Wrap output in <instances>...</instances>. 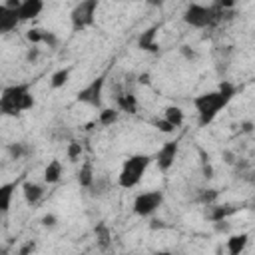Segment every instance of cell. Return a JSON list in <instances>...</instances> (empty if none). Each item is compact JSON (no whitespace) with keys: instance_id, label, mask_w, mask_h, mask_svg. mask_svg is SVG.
I'll return each instance as SVG.
<instances>
[{"instance_id":"cell-16","label":"cell","mask_w":255,"mask_h":255,"mask_svg":"<svg viewBox=\"0 0 255 255\" xmlns=\"http://www.w3.org/2000/svg\"><path fill=\"white\" fill-rule=\"evenodd\" d=\"M16 185H18V181H10V183L0 185V211L2 213H6L10 209V203H12V195H14Z\"/></svg>"},{"instance_id":"cell-12","label":"cell","mask_w":255,"mask_h":255,"mask_svg":"<svg viewBox=\"0 0 255 255\" xmlns=\"http://www.w3.org/2000/svg\"><path fill=\"white\" fill-rule=\"evenodd\" d=\"M22 195H24L28 205H36L44 197V187L40 183H34V181H24L22 183Z\"/></svg>"},{"instance_id":"cell-13","label":"cell","mask_w":255,"mask_h":255,"mask_svg":"<svg viewBox=\"0 0 255 255\" xmlns=\"http://www.w3.org/2000/svg\"><path fill=\"white\" fill-rule=\"evenodd\" d=\"M96 181V175H94V165L90 159H84V163L80 165V171H78V183L82 187H92Z\"/></svg>"},{"instance_id":"cell-3","label":"cell","mask_w":255,"mask_h":255,"mask_svg":"<svg viewBox=\"0 0 255 255\" xmlns=\"http://www.w3.org/2000/svg\"><path fill=\"white\" fill-rule=\"evenodd\" d=\"M149 163H151V157H149L147 153L129 155V157L122 163V169H120V175H118L120 187H124V189H133L135 185H139V181L143 179V175H145Z\"/></svg>"},{"instance_id":"cell-1","label":"cell","mask_w":255,"mask_h":255,"mask_svg":"<svg viewBox=\"0 0 255 255\" xmlns=\"http://www.w3.org/2000/svg\"><path fill=\"white\" fill-rule=\"evenodd\" d=\"M235 94H237V88L231 82H221L215 90H209V92L195 96L193 106H195V112L199 118V126L211 124L217 118V114L229 106V102L235 98Z\"/></svg>"},{"instance_id":"cell-17","label":"cell","mask_w":255,"mask_h":255,"mask_svg":"<svg viewBox=\"0 0 255 255\" xmlns=\"http://www.w3.org/2000/svg\"><path fill=\"white\" fill-rule=\"evenodd\" d=\"M163 118H165L173 128H181L183 122H185V114H183V110H181L179 106H167V108L163 110Z\"/></svg>"},{"instance_id":"cell-4","label":"cell","mask_w":255,"mask_h":255,"mask_svg":"<svg viewBox=\"0 0 255 255\" xmlns=\"http://www.w3.org/2000/svg\"><path fill=\"white\" fill-rule=\"evenodd\" d=\"M219 16H221V6H205L199 2H191L183 10V22L197 30L213 26L219 20Z\"/></svg>"},{"instance_id":"cell-9","label":"cell","mask_w":255,"mask_h":255,"mask_svg":"<svg viewBox=\"0 0 255 255\" xmlns=\"http://www.w3.org/2000/svg\"><path fill=\"white\" fill-rule=\"evenodd\" d=\"M20 22H22V20H20L18 8H10V6H6V4L0 6V32H2V34L12 32Z\"/></svg>"},{"instance_id":"cell-11","label":"cell","mask_w":255,"mask_h":255,"mask_svg":"<svg viewBox=\"0 0 255 255\" xmlns=\"http://www.w3.org/2000/svg\"><path fill=\"white\" fill-rule=\"evenodd\" d=\"M157 30H159L157 26H151L145 32H141L139 38H137V46L141 50H145V52H157L159 50V46H157Z\"/></svg>"},{"instance_id":"cell-20","label":"cell","mask_w":255,"mask_h":255,"mask_svg":"<svg viewBox=\"0 0 255 255\" xmlns=\"http://www.w3.org/2000/svg\"><path fill=\"white\" fill-rule=\"evenodd\" d=\"M118 116H120L118 110H114V108H104V110L100 112V116H98V124H100V126H112V124L118 122Z\"/></svg>"},{"instance_id":"cell-18","label":"cell","mask_w":255,"mask_h":255,"mask_svg":"<svg viewBox=\"0 0 255 255\" xmlns=\"http://www.w3.org/2000/svg\"><path fill=\"white\" fill-rule=\"evenodd\" d=\"M118 108H120V112L135 114L137 112V98L133 94H122V96H118Z\"/></svg>"},{"instance_id":"cell-27","label":"cell","mask_w":255,"mask_h":255,"mask_svg":"<svg viewBox=\"0 0 255 255\" xmlns=\"http://www.w3.org/2000/svg\"><path fill=\"white\" fill-rule=\"evenodd\" d=\"M139 82H141V84H149V76H147V74H141V76H139Z\"/></svg>"},{"instance_id":"cell-19","label":"cell","mask_w":255,"mask_h":255,"mask_svg":"<svg viewBox=\"0 0 255 255\" xmlns=\"http://www.w3.org/2000/svg\"><path fill=\"white\" fill-rule=\"evenodd\" d=\"M68 80H70V68H60L58 72L52 74L50 86H52L54 90H58V88H64V86L68 84Z\"/></svg>"},{"instance_id":"cell-10","label":"cell","mask_w":255,"mask_h":255,"mask_svg":"<svg viewBox=\"0 0 255 255\" xmlns=\"http://www.w3.org/2000/svg\"><path fill=\"white\" fill-rule=\"evenodd\" d=\"M42 10H44V0H22L18 6V14H20L22 22L38 18Z\"/></svg>"},{"instance_id":"cell-14","label":"cell","mask_w":255,"mask_h":255,"mask_svg":"<svg viewBox=\"0 0 255 255\" xmlns=\"http://www.w3.org/2000/svg\"><path fill=\"white\" fill-rule=\"evenodd\" d=\"M62 171H64V165H62L60 159L48 161V165L44 167V181L46 183H58L60 177H62Z\"/></svg>"},{"instance_id":"cell-28","label":"cell","mask_w":255,"mask_h":255,"mask_svg":"<svg viewBox=\"0 0 255 255\" xmlns=\"http://www.w3.org/2000/svg\"><path fill=\"white\" fill-rule=\"evenodd\" d=\"M251 129H253V124L245 122V124H243V131H251Z\"/></svg>"},{"instance_id":"cell-23","label":"cell","mask_w":255,"mask_h":255,"mask_svg":"<svg viewBox=\"0 0 255 255\" xmlns=\"http://www.w3.org/2000/svg\"><path fill=\"white\" fill-rule=\"evenodd\" d=\"M153 126H155V128H157L161 133H173V131L177 129V128H173V126H171V124H169L165 118H161V120H155V122H153Z\"/></svg>"},{"instance_id":"cell-24","label":"cell","mask_w":255,"mask_h":255,"mask_svg":"<svg viewBox=\"0 0 255 255\" xmlns=\"http://www.w3.org/2000/svg\"><path fill=\"white\" fill-rule=\"evenodd\" d=\"M10 153H12L14 157H20V155L24 153V147H22V143H16V145H10Z\"/></svg>"},{"instance_id":"cell-8","label":"cell","mask_w":255,"mask_h":255,"mask_svg":"<svg viewBox=\"0 0 255 255\" xmlns=\"http://www.w3.org/2000/svg\"><path fill=\"white\" fill-rule=\"evenodd\" d=\"M177 153H179V143H177V139L165 141V143L157 149V153H155V165H157V169L163 171V173L169 171V169L173 167L175 159H177Z\"/></svg>"},{"instance_id":"cell-6","label":"cell","mask_w":255,"mask_h":255,"mask_svg":"<svg viewBox=\"0 0 255 255\" xmlns=\"http://www.w3.org/2000/svg\"><path fill=\"white\" fill-rule=\"evenodd\" d=\"M161 203H163V193L159 189L137 193L133 199V213L139 217H149L159 209Z\"/></svg>"},{"instance_id":"cell-2","label":"cell","mask_w":255,"mask_h":255,"mask_svg":"<svg viewBox=\"0 0 255 255\" xmlns=\"http://www.w3.org/2000/svg\"><path fill=\"white\" fill-rule=\"evenodd\" d=\"M34 108V96H32V84H12L2 90L0 96V112L4 116H20L22 112H28Z\"/></svg>"},{"instance_id":"cell-21","label":"cell","mask_w":255,"mask_h":255,"mask_svg":"<svg viewBox=\"0 0 255 255\" xmlns=\"http://www.w3.org/2000/svg\"><path fill=\"white\" fill-rule=\"evenodd\" d=\"M66 155H68V159H72V161H80V157L84 155V145H82L80 141L72 139V141L68 143V147H66Z\"/></svg>"},{"instance_id":"cell-5","label":"cell","mask_w":255,"mask_h":255,"mask_svg":"<svg viewBox=\"0 0 255 255\" xmlns=\"http://www.w3.org/2000/svg\"><path fill=\"white\" fill-rule=\"evenodd\" d=\"M98 4L100 0H80L72 12H70V22H72V28L76 32L80 30H86L94 24L96 20V12H98Z\"/></svg>"},{"instance_id":"cell-7","label":"cell","mask_w":255,"mask_h":255,"mask_svg":"<svg viewBox=\"0 0 255 255\" xmlns=\"http://www.w3.org/2000/svg\"><path fill=\"white\" fill-rule=\"evenodd\" d=\"M104 84H106V76H100V78L92 80L86 88H82V90L78 92V96H76V98H78V102L100 108V106H102V92H104Z\"/></svg>"},{"instance_id":"cell-22","label":"cell","mask_w":255,"mask_h":255,"mask_svg":"<svg viewBox=\"0 0 255 255\" xmlns=\"http://www.w3.org/2000/svg\"><path fill=\"white\" fill-rule=\"evenodd\" d=\"M44 38H46V30L32 28V30H28V32H26V40H28L30 44H34V46L44 44Z\"/></svg>"},{"instance_id":"cell-15","label":"cell","mask_w":255,"mask_h":255,"mask_svg":"<svg viewBox=\"0 0 255 255\" xmlns=\"http://www.w3.org/2000/svg\"><path fill=\"white\" fill-rule=\"evenodd\" d=\"M247 243H249V235L247 233H235V235H231L227 239V251L231 255H239V253L245 251Z\"/></svg>"},{"instance_id":"cell-25","label":"cell","mask_w":255,"mask_h":255,"mask_svg":"<svg viewBox=\"0 0 255 255\" xmlns=\"http://www.w3.org/2000/svg\"><path fill=\"white\" fill-rule=\"evenodd\" d=\"M42 223H44L46 227H54V225H56V215H52V213H50V215H44V217H42Z\"/></svg>"},{"instance_id":"cell-26","label":"cell","mask_w":255,"mask_h":255,"mask_svg":"<svg viewBox=\"0 0 255 255\" xmlns=\"http://www.w3.org/2000/svg\"><path fill=\"white\" fill-rule=\"evenodd\" d=\"M28 251H34V243H28L26 247H22V249H20V255H26Z\"/></svg>"}]
</instances>
